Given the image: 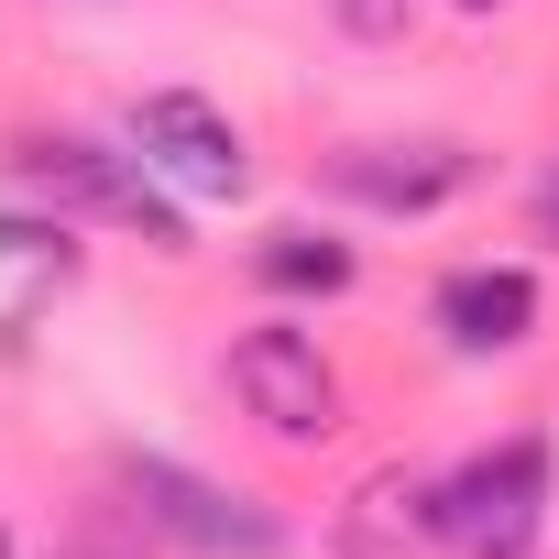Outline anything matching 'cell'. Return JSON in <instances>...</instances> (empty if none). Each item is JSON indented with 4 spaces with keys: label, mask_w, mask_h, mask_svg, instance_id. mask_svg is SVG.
<instances>
[{
    "label": "cell",
    "mask_w": 559,
    "mask_h": 559,
    "mask_svg": "<svg viewBox=\"0 0 559 559\" xmlns=\"http://www.w3.org/2000/svg\"><path fill=\"white\" fill-rule=\"evenodd\" d=\"M537 230H548V241H559V165H548V176H537Z\"/></svg>",
    "instance_id": "obj_11"
},
{
    "label": "cell",
    "mask_w": 559,
    "mask_h": 559,
    "mask_svg": "<svg viewBox=\"0 0 559 559\" xmlns=\"http://www.w3.org/2000/svg\"><path fill=\"white\" fill-rule=\"evenodd\" d=\"M341 23H352V34H395V23H406V0H341Z\"/></svg>",
    "instance_id": "obj_10"
},
{
    "label": "cell",
    "mask_w": 559,
    "mask_h": 559,
    "mask_svg": "<svg viewBox=\"0 0 559 559\" xmlns=\"http://www.w3.org/2000/svg\"><path fill=\"white\" fill-rule=\"evenodd\" d=\"M0 559H12V515H0Z\"/></svg>",
    "instance_id": "obj_13"
},
{
    "label": "cell",
    "mask_w": 559,
    "mask_h": 559,
    "mask_svg": "<svg viewBox=\"0 0 559 559\" xmlns=\"http://www.w3.org/2000/svg\"><path fill=\"white\" fill-rule=\"evenodd\" d=\"M428 537H439V483H417V472H373L362 504H352V548L373 559V548H428Z\"/></svg>",
    "instance_id": "obj_9"
},
{
    "label": "cell",
    "mask_w": 559,
    "mask_h": 559,
    "mask_svg": "<svg viewBox=\"0 0 559 559\" xmlns=\"http://www.w3.org/2000/svg\"><path fill=\"white\" fill-rule=\"evenodd\" d=\"M252 274H263L274 297H341L352 274H362V252L330 241V230H308V219H274V230L252 241Z\"/></svg>",
    "instance_id": "obj_8"
},
{
    "label": "cell",
    "mask_w": 559,
    "mask_h": 559,
    "mask_svg": "<svg viewBox=\"0 0 559 559\" xmlns=\"http://www.w3.org/2000/svg\"><path fill=\"white\" fill-rule=\"evenodd\" d=\"M230 395L263 439H286V450H319L341 428V373L319 352V330H286V319H263L230 341Z\"/></svg>",
    "instance_id": "obj_4"
},
{
    "label": "cell",
    "mask_w": 559,
    "mask_h": 559,
    "mask_svg": "<svg viewBox=\"0 0 559 559\" xmlns=\"http://www.w3.org/2000/svg\"><path fill=\"white\" fill-rule=\"evenodd\" d=\"M12 165H23V187H34L56 219H110V230H143L154 252H187V209L165 198V176H154L143 154H110V143H88V132H34Z\"/></svg>",
    "instance_id": "obj_1"
},
{
    "label": "cell",
    "mask_w": 559,
    "mask_h": 559,
    "mask_svg": "<svg viewBox=\"0 0 559 559\" xmlns=\"http://www.w3.org/2000/svg\"><path fill=\"white\" fill-rule=\"evenodd\" d=\"M56 559H99V548H56Z\"/></svg>",
    "instance_id": "obj_14"
},
{
    "label": "cell",
    "mask_w": 559,
    "mask_h": 559,
    "mask_svg": "<svg viewBox=\"0 0 559 559\" xmlns=\"http://www.w3.org/2000/svg\"><path fill=\"white\" fill-rule=\"evenodd\" d=\"M472 176H483L472 143H352V154H330V187L362 198V209H384V219H428Z\"/></svg>",
    "instance_id": "obj_7"
},
{
    "label": "cell",
    "mask_w": 559,
    "mask_h": 559,
    "mask_svg": "<svg viewBox=\"0 0 559 559\" xmlns=\"http://www.w3.org/2000/svg\"><path fill=\"white\" fill-rule=\"evenodd\" d=\"M428 330H439L461 362L526 352V341H537V274H526V263H450L439 286H428Z\"/></svg>",
    "instance_id": "obj_6"
},
{
    "label": "cell",
    "mask_w": 559,
    "mask_h": 559,
    "mask_svg": "<svg viewBox=\"0 0 559 559\" xmlns=\"http://www.w3.org/2000/svg\"><path fill=\"white\" fill-rule=\"evenodd\" d=\"M121 493L154 537H176L198 559H286V515L274 504H252V493H230V483H209L165 450H121Z\"/></svg>",
    "instance_id": "obj_3"
},
{
    "label": "cell",
    "mask_w": 559,
    "mask_h": 559,
    "mask_svg": "<svg viewBox=\"0 0 559 559\" xmlns=\"http://www.w3.org/2000/svg\"><path fill=\"white\" fill-rule=\"evenodd\" d=\"M548 493H559V450L537 428H515V439L472 450L439 483V548H461V559H526L537 526H548Z\"/></svg>",
    "instance_id": "obj_2"
},
{
    "label": "cell",
    "mask_w": 559,
    "mask_h": 559,
    "mask_svg": "<svg viewBox=\"0 0 559 559\" xmlns=\"http://www.w3.org/2000/svg\"><path fill=\"white\" fill-rule=\"evenodd\" d=\"M450 12H504V0H450Z\"/></svg>",
    "instance_id": "obj_12"
},
{
    "label": "cell",
    "mask_w": 559,
    "mask_h": 559,
    "mask_svg": "<svg viewBox=\"0 0 559 559\" xmlns=\"http://www.w3.org/2000/svg\"><path fill=\"white\" fill-rule=\"evenodd\" d=\"M132 154H143L176 198H241V187H252V143H241L230 110L198 99V88H154V99H132Z\"/></svg>",
    "instance_id": "obj_5"
}]
</instances>
